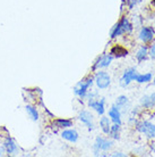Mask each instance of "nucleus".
Segmentation results:
<instances>
[{"instance_id":"nucleus-19","label":"nucleus","mask_w":155,"mask_h":157,"mask_svg":"<svg viewBox=\"0 0 155 157\" xmlns=\"http://www.w3.org/2000/svg\"><path fill=\"white\" fill-rule=\"evenodd\" d=\"M138 83H147L152 80V74L147 73V74H137L135 78Z\"/></svg>"},{"instance_id":"nucleus-3","label":"nucleus","mask_w":155,"mask_h":157,"mask_svg":"<svg viewBox=\"0 0 155 157\" xmlns=\"http://www.w3.org/2000/svg\"><path fill=\"white\" fill-rule=\"evenodd\" d=\"M95 83L99 89H106L110 83H111V78H110V75L106 73V72H97L96 75H95Z\"/></svg>"},{"instance_id":"nucleus-5","label":"nucleus","mask_w":155,"mask_h":157,"mask_svg":"<svg viewBox=\"0 0 155 157\" xmlns=\"http://www.w3.org/2000/svg\"><path fill=\"white\" fill-rule=\"evenodd\" d=\"M112 147V142L104 139V138L97 137L94 144V153L95 155H99L100 151H106Z\"/></svg>"},{"instance_id":"nucleus-8","label":"nucleus","mask_w":155,"mask_h":157,"mask_svg":"<svg viewBox=\"0 0 155 157\" xmlns=\"http://www.w3.org/2000/svg\"><path fill=\"white\" fill-rule=\"evenodd\" d=\"M79 120H81L86 126L87 129L91 131V130L94 129V124H93V115L91 114L89 112H86V110H83L79 114Z\"/></svg>"},{"instance_id":"nucleus-11","label":"nucleus","mask_w":155,"mask_h":157,"mask_svg":"<svg viewBox=\"0 0 155 157\" xmlns=\"http://www.w3.org/2000/svg\"><path fill=\"white\" fill-rule=\"evenodd\" d=\"M61 137L70 142H77L78 140V133L75 130H65L61 133Z\"/></svg>"},{"instance_id":"nucleus-21","label":"nucleus","mask_w":155,"mask_h":157,"mask_svg":"<svg viewBox=\"0 0 155 157\" xmlns=\"http://www.w3.org/2000/svg\"><path fill=\"white\" fill-rule=\"evenodd\" d=\"M119 129H120V124H117V123H114V125L110 128V134L112 136V138L119 139Z\"/></svg>"},{"instance_id":"nucleus-12","label":"nucleus","mask_w":155,"mask_h":157,"mask_svg":"<svg viewBox=\"0 0 155 157\" xmlns=\"http://www.w3.org/2000/svg\"><path fill=\"white\" fill-rule=\"evenodd\" d=\"M109 116L111 117V120L113 121V123H117V124H121V114H120V109L117 106H112L111 109L109 110Z\"/></svg>"},{"instance_id":"nucleus-27","label":"nucleus","mask_w":155,"mask_h":157,"mask_svg":"<svg viewBox=\"0 0 155 157\" xmlns=\"http://www.w3.org/2000/svg\"><path fill=\"white\" fill-rule=\"evenodd\" d=\"M153 5L155 6V0H153Z\"/></svg>"},{"instance_id":"nucleus-17","label":"nucleus","mask_w":155,"mask_h":157,"mask_svg":"<svg viewBox=\"0 0 155 157\" xmlns=\"http://www.w3.org/2000/svg\"><path fill=\"white\" fill-rule=\"evenodd\" d=\"M53 125H56L57 128H69V126L73 125V123L71 121L69 120H62V118H58V120H56L53 122Z\"/></svg>"},{"instance_id":"nucleus-26","label":"nucleus","mask_w":155,"mask_h":157,"mask_svg":"<svg viewBox=\"0 0 155 157\" xmlns=\"http://www.w3.org/2000/svg\"><path fill=\"white\" fill-rule=\"evenodd\" d=\"M4 148H0V155H2V153H4Z\"/></svg>"},{"instance_id":"nucleus-10","label":"nucleus","mask_w":155,"mask_h":157,"mask_svg":"<svg viewBox=\"0 0 155 157\" xmlns=\"http://www.w3.org/2000/svg\"><path fill=\"white\" fill-rule=\"evenodd\" d=\"M154 36V31L153 29L151 28H143L139 32V39L143 41V42L147 43L150 42Z\"/></svg>"},{"instance_id":"nucleus-14","label":"nucleus","mask_w":155,"mask_h":157,"mask_svg":"<svg viewBox=\"0 0 155 157\" xmlns=\"http://www.w3.org/2000/svg\"><path fill=\"white\" fill-rule=\"evenodd\" d=\"M113 57H117V58H120V57H124V56L128 55V51L126 50L124 47L121 46H114V47L111 49V52H110Z\"/></svg>"},{"instance_id":"nucleus-2","label":"nucleus","mask_w":155,"mask_h":157,"mask_svg":"<svg viewBox=\"0 0 155 157\" xmlns=\"http://www.w3.org/2000/svg\"><path fill=\"white\" fill-rule=\"evenodd\" d=\"M93 84V78H87V80H84V81H81V82L78 83L77 86H75L74 89V92L75 94H77L81 98H84L87 94V91H88V88Z\"/></svg>"},{"instance_id":"nucleus-22","label":"nucleus","mask_w":155,"mask_h":157,"mask_svg":"<svg viewBox=\"0 0 155 157\" xmlns=\"http://www.w3.org/2000/svg\"><path fill=\"white\" fill-rule=\"evenodd\" d=\"M127 101H128V98H127L126 96H120V97H118V98H117L116 106L118 107L119 109H121L122 107H124V105L127 104Z\"/></svg>"},{"instance_id":"nucleus-23","label":"nucleus","mask_w":155,"mask_h":157,"mask_svg":"<svg viewBox=\"0 0 155 157\" xmlns=\"http://www.w3.org/2000/svg\"><path fill=\"white\" fill-rule=\"evenodd\" d=\"M142 1V0H128V4H129V8H132L134 6L138 5Z\"/></svg>"},{"instance_id":"nucleus-7","label":"nucleus","mask_w":155,"mask_h":157,"mask_svg":"<svg viewBox=\"0 0 155 157\" xmlns=\"http://www.w3.org/2000/svg\"><path fill=\"white\" fill-rule=\"evenodd\" d=\"M104 98H101L100 100H95L94 98H91L88 101V106L91 108L96 110V113L99 115H103L104 114Z\"/></svg>"},{"instance_id":"nucleus-4","label":"nucleus","mask_w":155,"mask_h":157,"mask_svg":"<svg viewBox=\"0 0 155 157\" xmlns=\"http://www.w3.org/2000/svg\"><path fill=\"white\" fill-rule=\"evenodd\" d=\"M137 130L148 138H155V125L151 122H142L137 125Z\"/></svg>"},{"instance_id":"nucleus-13","label":"nucleus","mask_w":155,"mask_h":157,"mask_svg":"<svg viewBox=\"0 0 155 157\" xmlns=\"http://www.w3.org/2000/svg\"><path fill=\"white\" fill-rule=\"evenodd\" d=\"M142 106L146 107V108H152L155 105V92L148 94V96H144L142 100H140Z\"/></svg>"},{"instance_id":"nucleus-6","label":"nucleus","mask_w":155,"mask_h":157,"mask_svg":"<svg viewBox=\"0 0 155 157\" xmlns=\"http://www.w3.org/2000/svg\"><path fill=\"white\" fill-rule=\"evenodd\" d=\"M137 72L135 68H129L127 71H124L122 78H120V84L122 86H127L128 84H130L132 81H135L136 76H137Z\"/></svg>"},{"instance_id":"nucleus-28","label":"nucleus","mask_w":155,"mask_h":157,"mask_svg":"<svg viewBox=\"0 0 155 157\" xmlns=\"http://www.w3.org/2000/svg\"><path fill=\"white\" fill-rule=\"evenodd\" d=\"M154 84H155V78H154Z\"/></svg>"},{"instance_id":"nucleus-1","label":"nucleus","mask_w":155,"mask_h":157,"mask_svg":"<svg viewBox=\"0 0 155 157\" xmlns=\"http://www.w3.org/2000/svg\"><path fill=\"white\" fill-rule=\"evenodd\" d=\"M132 24L129 23V21L127 20V17H124V18L112 29L111 38H116V36H121L122 33H126V32H132Z\"/></svg>"},{"instance_id":"nucleus-25","label":"nucleus","mask_w":155,"mask_h":157,"mask_svg":"<svg viewBox=\"0 0 155 157\" xmlns=\"http://www.w3.org/2000/svg\"><path fill=\"white\" fill-rule=\"evenodd\" d=\"M112 156H124V155L121 153H114V154H112Z\"/></svg>"},{"instance_id":"nucleus-24","label":"nucleus","mask_w":155,"mask_h":157,"mask_svg":"<svg viewBox=\"0 0 155 157\" xmlns=\"http://www.w3.org/2000/svg\"><path fill=\"white\" fill-rule=\"evenodd\" d=\"M150 55H151L152 57H155V44L152 46L151 49H150Z\"/></svg>"},{"instance_id":"nucleus-20","label":"nucleus","mask_w":155,"mask_h":157,"mask_svg":"<svg viewBox=\"0 0 155 157\" xmlns=\"http://www.w3.org/2000/svg\"><path fill=\"white\" fill-rule=\"evenodd\" d=\"M136 57H137V60L138 62H143V60H145L146 59V57H147V48L146 47H142L138 50V52L136 54Z\"/></svg>"},{"instance_id":"nucleus-16","label":"nucleus","mask_w":155,"mask_h":157,"mask_svg":"<svg viewBox=\"0 0 155 157\" xmlns=\"http://www.w3.org/2000/svg\"><path fill=\"white\" fill-rule=\"evenodd\" d=\"M100 125H101V129L104 133L109 134L110 133V120L106 116H102V118L100 120Z\"/></svg>"},{"instance_id":"nucleus-9","label":"nucleus","mask_w":155,"mask_h":157,"mask_svg":"<svg viewBox=\"0 0 155 157\" xmlns=\"http://www.w3.org/2000/svg\"><path fill=\"white\" fill-rule=\"evenodd\" d=\"M113 59V56L110 54V55H103L101 56L99 60L96 62V64L94 65V70H96V68H103V67H106L109 66L111 62H112Z\"/></svg>"},{"instance_id":"nucleus-15","label":"nucleus","mask_w":155,"mask_h":157,"mask_svg":"<svg viewBox=\"0 0 155 157\" xmlns=\"http://www.w3.org/2000/svg\"><path fill=\"white\" fill-rule=\"evenodd\" d=\"M4 147L8 154H14L17 151V146H16V144L13 141L12 139H7L6 142H5Z\"/></svg>"},{"instance_id":"nucleus-18","label":"nucleus","mask_w":155,"mask_h":157,"mask_svg":"<svg viewBox=\"0 0 155 157\" xmlns=\"http://www.w3.org/2000/svg\"><path fill=\"white\" fill-rule=\"evenodd\" d=\"M26 112H27V114H28V116H30L33 121H38V120H39V113H38L36 108H34V107L28 106V105H27V106H26Z\"/></svg>"}]
</instances>
